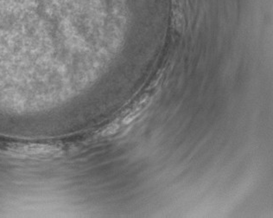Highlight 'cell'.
Here are the masks:
<instances>
[{"instance_id":"cell-1","label":"cell","mask_w":273,"mask_h":218,"mask_svg":"<svg viewBox=\"0 0 273 218\" xmlns=\"http://www.w3.org/2000/svg\"><path fill=\"white\" fill-rule=\"evenodd\" d=\"M118 124H111V126H109V127L106 128V130L103 132V135H110V134H112V133H114V132H116L117 130L118 129Z\"/></svg>"}]
</instances>
